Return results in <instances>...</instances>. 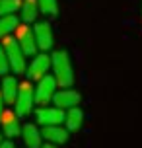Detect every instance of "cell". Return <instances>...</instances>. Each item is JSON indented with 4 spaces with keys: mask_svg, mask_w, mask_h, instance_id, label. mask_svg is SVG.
Wrapping results in <instances>:
<instances>
[{
    "mask_svg": "<svg viewBox=\"0 0 142 148\" xmlns=\"http://www.w3.org/2000/svg\"><path fill=\"white\" fill-rule=\"evenodd\" d=\"M39 8L45 16H55L57 14V0H37Z\"/></svg>",
    "mask_w": 142,
    "mask_h": 148,
    "instance_id": "18",
    "label": "cell"
},
{
    "mask_svg": "<svg viewBox=\"0 0 142 148\" xmlns=\"http://www.w3.org/2000/svg\"><path fill=\"white\" fill-rule=\"evenodd\" d=\"M22 138L25 142V148H41V140H43V134L35 125L25 123L22 129Z\"/></svg>",
    "mask_w": 142,
    "mask_h": 148,
    "instance_id": "12",
    "label": "cell"
},
{
    "mask_svg": "<svg viewBox=\"0 0 142 148\" xmlns=\"http://www.w3.org/2000/svg\"><path fill=\"white\" fill-rule=\"evenodd\" d=\"M64 123H66L68 131H80L82 125H84V111L80 109V107H72V109H68Z\"/></svg>",
    "mask_w": 142,
    "mask_h": 148,
    "instance_id": "15",
    "label": "cell"
},
{
    "mask_svg": "<svg viewBox=\"0 0 142 148\" xmlns=\"http://www.w3.org/2000/svg\"><path fill=\"white\" fill-rule=\"evenodd\" d=\"M0 142H2V138H0Z\"/></svg>",
    "mask_w": 142,
    "mask_h": 148,
    "instance_id": "23",
    "label": "cell"
},
{
    "mask_svg": "<svg viewBox=\"0 0 142 148\" xmlns=\"http://www.w3.org/2000/svg\"><path fill=\"white\" fill-rule=\"evenodd\" d=\"M2 47L8 55V60H10V68L14 74H23L27 72L25 70V53L22 51V47L18 45L14 37H6L2 39Z\"/></svg>",
    "mask_w": 142,
    "mask_h": 148,
    "instance_id": "2",
    "label": "cell"
},
{
    "mask_svg": "<svg viewBox=\"0 0 142 148\" xmlns=\"http://www.w3.org/2000/svg\"><path fill=\"white\" fill-rule=\"evenodd\" d=\"M23 0H0V18L4 16H16L18 10H22Z\"/></svg>",
    "mask_w": 142,
    "mask_h": 148,
    "instance_id": "17",
    "label": "cell"
},
{
    "mask_svg": "<svg viewBox=\"0 0 142 148\" xmlns=\"http://www.w3.org/2000/svg\"><path fill=\"white\" fill-rule=\"evenodd\" d=\"M33 105H35V88H31L29 82H23L20 84V90H18V97H16V115L18 117H25L33 111Z\"/></svg>",
    "mask_w": 142,
    "mask_h": 148,
    "instance_id": "3",
    "label": "cell"
},
{
    "mask_svg": "<svg viewBox=\"0 0 142 148\" xmlns=\"http://www.w3.org/2000/svg\"><path fill=\"white\" fill-rule=\"evenodd\" d=\"M0 127H2V134L8 136V140H12L16 136H22L23 125H20V117L14 111H4V115L0 119Z\"/></svg>",
    "mask_w": 142,
    "mask_h": 148,
    "instance_id": "8",
    "label": "cell"
},
{
    "mask_svg": "<svg viewBox=\"0 0 142 148\" xmlns=\"http://www.w3.org/2000/svg\"><path fill=\"white\" fill-rule=\"evenodd\" d=\"M33 33H35V41H37V47L45 53L49 51L55 43V35H53L51 23L49 22H37L33 25Z\"/></svg>",
    "mask_w": 142,
    "mask_h": 148,
    "instance_id": "9",
    "label": "cell"
},
{
    "mask_svg": "<svg viewBox=\"0 0 142 148\" xmlns=\"http://www.w3.org/2000/svg\"><path fill=\"white\" fill-rule=\"evenodd\" d=\"M53 66V62H51V57L47 55V53H39L35 59L31 60V64L29 68H27V76H29V80H41V78H45L47 72H49V68Z\"/></svg>",
    "mask_w": 142,
    "mask_h": 148,
    "instance_id": "7",
    "label": "cell"
},
{
    "mask_svg": "<svg viewBox=\"0 0 142 148\" xmlns=\"http://www.w3.org/2000/svg\"><path fill=\"white\" fill-rule=\"evenodd\" d=\"M39 12H41V8H39L37 0H23V2H22V10H20V14H22V22L23 23L29 25L31 22H35Z\"/></svg>",
    "mask_w": 142,
    "mask_h": 148,
    "instance_id": "14",
    "label": "cell"
},
{
    "mask_svg": "<svg viewBox=\"0 0 142 148\" xmlns=\"http://www.w3.org/2000/svg\"><path fill=\"white\" fill-rule=\"evenodd\" d=\"M16 35L14 39L18 41V45L22 47V51L25 53V57L27 55H35V51H37V41H35V33H33V29H31L27 23H20L18 25V29L14 31Z\"/></svg>",
    "mask_w": 142,
    "mask_h": 148,
    "instance_id": "5",
    "label": "cell"
},
{
    "mask_svg": "<svg viewBox=\"0 0 142 148\" xmlns=\"http://www.w3.org/2000/svg\"><path fill=\"white\" fill-rule=\"evenodd\" d=\"M18 90H20V84L14 76H4L2 80V97H4V103H16V97H18Z\"/></svg>",
    "mask_w": 142,
    "mask_h": 148,
    "instance_id": "13",
    "label": "cell"
},
{
    "mask_svg": "<svg viewBox=\"0 0 142 148\" xmlns=\"http://www.w3.org/2000/svg\"><path fill=\"white\" fill-rule=\"evenodd\" d=\"M4 115V97H2V92H0V119Z\"/></svg>",
    "mask_w": 142,
    "mask_h": 148,
    "instance_id": "21",
    "label": "cell"
},
{
    "mask_svg": "<svg viewBox=\"0 0 142 148\" xmlns=\"http://www.w3.org/2000/svg\"><path fill=\"white\" fill-rule=\"evenodd\" d=\"M41 134L51 144H64L68 140V136H70V131L64 129V127H60V125H55V127H43Z\"/></svg>",
    "mask_w": 142,
    "mask_h": 148,
    "instance_id": "11",
    "label": "cell"
},
{
    "mask_svg": "<svg viewBox=\"0 0 142 148\" xmlns=\"http://www.w3.org/2000/svg\"><path fill=\"white\" fill-rule=\"evenodd\" d=\"M57 80L55 76L47 74L45 78H41L35 86V103H39V107H45V103H49L55 94H57Z\"/></svg>",
    "mask_w": 142,
    "mask_h": 148,
    "instance_id": "4",
    "label": "cell"
},
{
    "mask_svg": "<svg viewBox=\"0 0 142 148\" xmlns=\"http://www.w3.org/2000/svg\"><path fill=\"white\" fill-rule=\"evenodd\" d=\"M51 62H53V76L60 88H70L74 84V70H72V62H70V57H68V51L60 49V51H55L51 55Z\"/></svg>",
    "mask_w": 142,
    "mask_h": 148,
    "instance_id": "1",
    "label": "cell"
},
{
    "mask_svg": "<svg viewBox=\"0 0 142 148\" xmlns=\"http://www.w3.org/2000/svg\"><path fill=\"white\" fill-rule=\"evenodd\" d=\"M18 25H20L18 16H4V18H0V39L10 37L12 31L18 29Z\"/></svg>",
    "mask_w": 142,
    "mask_h": 148,
    "instance_id": "16",
    "label": "cell"
},
{
    "mask_svg": "<svg viewBox=\"0 0 142 148\" xmlns=\"http://www.w3.org/2000/svg\"><path fill=\"white\" fill-rule=\"evenodd\" d=\"M82 101V96H80V92H76V90H60L55 94L53 97V103L55 107H59V109H72V107H78V103Z\"/></svg>",
    "mask_w": 142,
    "mask_h": 148,
    "instance_id": "10",
    "label": "cell"
},
{
    "mask_svg": "<svg viewBox=\"0 0 142 148\" xmlns=\"http://www.w3.org/2000/svg\"><path fill=\"white\" fill-rule=\"evenodd\" d=\"M35 119L41 127H55V125H60L64 123L66 119V113L64 109H59V107H39L35 111Z\"/></svg>",
    "mask_w": 142,
    "mask_h": 148,
    "instance_id": "6",
    "label": "cell"
},
{
    "mask_svg": "<svg viewBox=\"0 0 142 148\" xmlns=\"http://www.w3.org/2000/svg\"><path fill=\"white\" fill-rule=\"evenodd\" d=\"M0 148H16V146H14V142H12V140H2V142H0Z\"/></svg>",
    "mask_w": 142,
    "mask_h": 148,
    "instance_id": "20",
    "label": "cell"
},
{
    "mask_svg": "<svg viewBox=\"0 0 142 148\" xmlns=\"http://www.w3.org/2000/svg\"><path fill=\"white\" fill-rule=\"evenodd\" d=\"M41 148H57V146H55V144H51V142H47V144H43Z\"/></svg>",
    "mask_w": 142,
    "mask_h": 148,
    "instance_id": "22",
    "label": "cell"
},
{
    "mask_svg": "<svg viewBox=\"0 0 142 148\" xmlns=\"http://www.w3.org/2000/svg\"><path fill=\"white\" fill-rule=\"evenodd\" d=\"M10 70H12V68H10V60H8V55H6V51H4L2 43H0V74H2V76H6Z\"/></svg>",
    "mask_w": 142,
    "mask_h": 148,
    "instance_id": "19",
    "label": "cell"
}]
</instances>
